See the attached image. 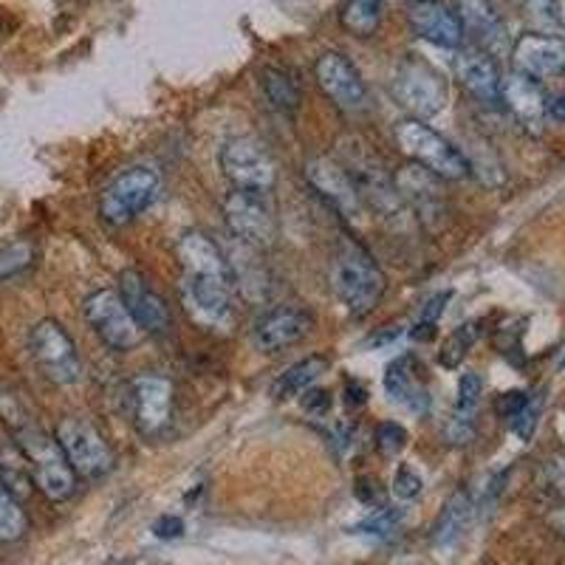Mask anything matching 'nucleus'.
<instances>
[{"mask_svg": "<svg viewBox=\"0 0 565 565\" xmlns=\"http://www.w3.org/2000/svg\"><path fill=\"white\" fill-rule=\"evenodd\" d=\"M402 523V514H396L393 509L380 507L376 512H371L362 523L353 526L356 534H373V537H385V534L396 532V526Z\"/></svg>", "mask_w": 565, "mask_h": 565, "instance_id": "37", "label": "nucleus"}, {"mask_svg": "<svg viewBox=\"0 0 565 565\" xmlns=\"http://www.w3.org/2000/svg\"><path fill=\"white\" fill-rule=\"evenodd\" d=\"M476 501H472V492L469 489H458L456 494H452L450 501H447V507H444V512L438 514V523L436 529H433V540H436L438 548H447L452 546V543H458V540L463 537V532L469 529V523H472V514H476Z\"/></svg>", "mask_w": 565, "mask_h": 565, "instance_id": "26", "label": "nucleus"}, {"mask_svg": "<svg viewBox=\"0 0 565 565\" xmlns=\"http://www.w3.org/2000/svg\"><path fill=\"white\" fill-rule=\"evenodd\" d=\"M548 476H552L554 489L565 494V458H554L552 467H548Z\"/></svg>", "mask_w": 565, "mask_h": 565, "instance_id": "44", "label": "nucleus"}, {"mask_svg": "<svg viewBox=\"0 0 565 565\" xmlns=\"http://www.w3.org/2000/svg\"><path fill=\"white\" fill-rule=\"evenodd\" d=\"M119 297L134 315L136 326L148 334H164L170 328V309L168 302L161 300L150 282L139 275V271L128 269L119 275Z\"/></svg>", "mask_w": 565, "mask_h": 565, "instance_id": "20", "label": "nucleus"}, {"mask_svg": "<svg viewBox=\"0 0 565 565\" xmlns=\"http://www.w3.org/2000/svg\"><path fill=\"white\" fill-rule=\"evenodd\" d=\"M512 68L529 79H552L565 74V38L546 32H526L509 45Z\"/></svg>", "mask_w": 565, "mask_h": 565, "instance_id": "14", "label": "nucleus"}, {"mask_svg": "<svg viewBox=\"0 0 565 565\" xmlns=\"http://www.w3.org/2000/svg\"><path fill=\"white\" fill-rule=\"evenodd\" d=\"M407 3H416V0H407Z\"/></svg>", "mask_w": 565, "mask_h": 565, "instance_id": "47", "label": "nucleus"}, {"mask_svg": "<svg viewBox=\"0 0 565 565\" xmlns=\"http://www.w3.org/2000/svg\"><path fill=\"white\" fill-rule=\"evenodd\" d=\"M483 396V380L476 371H467L458 380V398L452 411L450 424H447V438L450 444H469L476 436V416Z\"/></svg>", "mask_w": 565, "mask_h": 565, "instance_id": "25", "label": "nucleus"}, {"mask_svg": "<svg viewBox=\"0 0 565 565\" xmlns=\"http://www.w3.org/2000/svg\"><path fill=\"white\" fill-rule=\"evenodd\" d=\"M238 282L218 280V277H181V302L186 315L201 328L224 331L232 326V295Z\"/></svg>", "mask_w": 565, "mask_h": 565, "instance_id": "12", "label": "nucleus"}, {"mask_svg": "<svg viewBox=\"0 0 565 565\" xmlns=\"http://www.w3.org/2000/svg\"><path fill=\"white\" fill-rule=\"evenodd\" d=\"M501 105L518 119L526 130H540L548 116L546 90L537 79H529L518 71L501 79Z\"/></svg>", "mask_w": 565, "mask_h": 565, "instance_id": "23", "label": "nucleus"}, {"mask_svg": "<svg viewBox=\"0 0 565 565\" xmlns=\"http://www.w3.org/2000/svg\"><path fill=\"white\" fill-rule=\"evenodd\" d=\"M0 418H3L12 430H20V427L32 424V418L26 416V411L20 405V398L14 396L12 391H3V387H0Z\"/></svg>", "mask_w": 565, "mask_h": 565, "instance_id": "39", "label": "nucleus"}, {"mask_svg": "<svg viewBox=\"0 0 565 565\" xmlns=\"http://www.w3.org/2000/svg\"><path fill=\"white\" fill-rule=\"evenodd\" d=\"M29 532V518L20 498L0 483V543H14Z\"/></svg>", "mask_w": 565, "mask_h": 565, "instance_id": "31", "label": "nucleus"}, {"mask_svg": "<svg viewBox=\"0 0 565 565\" xmlns=\"http://www.w3.org/2000/svg\"><path fill=\"white\" fill-rule=\"evenodd\" d=\"M328 367H331V360L322 356V353H311L306 360L295 362L289 371H282L275 380V385H271V398H275V402H286V398L300 396L302 391H309V387L317 385V380H320L322 373H328Z\"/></svg>", "mask_w": 565, "mask_h": 565, "instance_id": "27", "label": "nucleus"}, {"mask_svg": "<svg viewBox=\"0 0 565 565\" xmlns=\"http://www.w3.org/2000/svg\"><path fill=\"white\" fill-rule=\"evenodd\" d=\"M331 286H334L348 315L365 317L385 297L387 280L385 271L380 269V264L373 260V255L360 241L342 238L334 257V269H331Z\"/></svg>", "mask_w": 565, "mask_h": 565, "instance_id": "1", "label": "nucleus"}, {"mask_svg": "<svg viewBox=\"0 0 565 565\" xmlns=\"http://www.w3.org/2000/svg\"><path fill=\"white\" fill-rule=\"evenodd\" d=\"M478 334H481V322H463V326H458L456 331L444 340L441 353H438V362H441L444 367L456 371V367L463 362V356L469 353V348L476 345Z\"/></svg>", "mask_w": 565, "mask_h": 565, "instance_id": "33", "label": "nucleus"}, {"mask_svg": "<svg viewBox=\"0 0 565 565\" xmlns=\"http://www.w3.org/2000/svg\"><path fill=\"white\" fill-rule=\"evenodd\" d=\"M34 264V246L29 241H14L0 246V282L12 280L20 271H26Z\"/></svg>", "mask_w": 565, "mask_h": 565, "instance_id": "34", "label": "nucleus"}, {"mask_svg": "<svg viewBox=\"0 0 565 565\" xmlns=\"http://www.w3.org/2000/svg\"><path fill=\"white\" fill-rule=\"evenodd\" d=\"M396 141L402 153L411 156L413 164H422L424 170H430L441 181H461L472 173L467 156L424 119L411 116V119L396 122Z\"/></svg>", "mask_w": 565, "mask_h": 565, "instance_id": "3", "label": "nucleus"}, {"mask_svg": "<svg viewBox=\"0 0 565 565\" xmlns=\"http://www.w3.org/2000/svg\"><path fill=\"white\" fill-rule=\"evenodd\" d=\"M512 7L518 9L537 32L554 34L563 26L559 0H512Z\"/></svg>", "mask_w": 565, "mask_h": 565, "instance_id": "32", "label": "nucleus"}, {"mask_svg": "<svg viewBox=\"0 0 565 565\" xmlns=\"http://www.w3.org/2000/svg\"><path fill=\"white\" fill-rule=\"evenodd\" d=\"M452 291H438V295H433L430 300L424 302L422 306V317H418L416 328L411 331L413 340H430L433 334H436V326L438 320H441L444 309H447V302H450Z\"/></svg>", "mask_w": 565, "mask_h": 565, "instance_id": "35", "label": "nucleus"}, {"mask_svg": "<svg viewBox=\"0 0 565 565\" xmlns=\"http://www.w3.org/2000/svg\"><path fill=\"white\" fill-rule=\"evenodd\" d=\"M302 411L309 416H328L331 413V393L322 391V387H309L302 391Z\"/></svg>", "mask_w": 565, "mask_h": 565, "instance_id": "41", "label": "nucleus"}, {"mask_svg": "<svg viewBox=\"0 0 565 565\" xmlns=\"http://www.w3.org/2000/svg\"><path fill=\"white\" fill-rule=\"evenodd\" d=\"M385 393L391 402L407 407L411 413H427L430 407V393H427V376L416 353H402L387 365L385 371Z\"/></svg>", "mask_w": 565, "mask_h": 565, "instance_id": "21", "label": "nucleus"}, {"mask_svg": "<svg viewBox=\"0 0 565 565\" xmlns=\"http://www.w3.org/2000/svg\"><path fill=\"white\" fill-rule=\"evenodd\" d=\"M159 190V170L150 168V164H134V168L122 170L105 186L103 199H99V215L110 226L130 224V221L139 218L141 212L153 204Z\"/></svg>", "mask_w": 565, "mask_h": 565, "instance_id": "4", "label": "nucleus"}, {"mask_svg": "<svg viewBox=\"0 0 565 565\" xmlns=\"http://www.w3.org/2000/svg\"><path fill=\"white\" fill-rule=\"evenodd\" d=\"M85 322L94 328V334L114 351H134L141 342V328L122 302L119 291L99 289L83 300Z\"/></svg>", "mask_w": 565, "mask_h": 565, "instance_id": "8", "label": "nucleus"}, {"mask_svg": "<svg viewBox=\"0 0 565 565\" xmlns=\"http://www.w3.org/2000/svg\"><path fill=\"white\" fill-rule=\"evenodd\" d=\"M29 351L43 376L54 385H77L83 380V360L77 345L57 320H40L29 334Z\"/></svg>", "mask_w": 565, "mask_h": 565, "instance_id": "6", "label": "nucleus"}, {"mask_svg": "<svg viewBox=\"0 0 565 565\" xmlns=\"http://www.w3.org/2000/svg\"><path fill=\"white\" fill-rule=\"evenodd\" d=\"M393 184H396L398 195L407 204L411 215H416L424 226L436 230L441 224L447 204H444V181L438 175H433L430 170H424L422 164H413L411 161V164L398 170Z\"/></svg>", "mask_w": 565, "mask_h": 565, "instance_id": "16", "label": "nucleus"}, {"mask_svg": "<svg viewBox=\"0 0 565 565\" xmlns=\"http://www.w3.org/2000/svg\"><path fill=\"white\" fill-rule=\"evenodd\" d=\"M224 221L241 244L266 249L277 238V221L266 193L235 190L224 199Z\"/></svg>", "mask_w": 565, "mask_h": 565, "instance_id": "10", "label": "nucleus"}, {"mask_svg": "<svg viewBox=\"0 0 565 565\" xmlns=\"http://www.w3.org/2000/svg\"><path fill=\"white\" fill-rule=\"evenodd\" d=\"M0 483L9 492L18 494V498H26L34 483L26 456H23L20 444L12 441V438H0Z\"/></svg>", "mask_w": 565, "mask_h": 565, "instance_id": "28", "label": "nucleus"}, {"mask_svg": "<svg viewBox=\"0 0 565 565\" xmlns=\"http://www.w3.org/2000/svg\"><path fill=\"white\" fill-rule=\"evenodd\" d=\"M548 523H552V529L559 534V537H565V507L548 514Z\"/></svg>", "mask_w": 565, "mask_h": 565, "instance_id": "46", "label": "nucleus"}, {"mask_svg": "<svg viewBox=\"0 0 565 565\" xmlns=\"http://www.w3.org/2000/svg\"><path fill=\"white\" fill-rule=\"evenodd\" d=\"M407 23L416 38L438 45V49H461L463 29L456 9H450L441 0H416L407 9Z\"/></svg>", "mask_w": 565, "mask_h": 565, "instance_id": "19", "label": "nucleus"}, {"mask_svg": "<svg viewBox=\"0 0 565 565\" xmlns=\"http://www.w3.org/2000/svg\"><path fill=\"white\" fill-rule=\"evenodd\" d=\"M526 402H529V393H523V391L503 393L501 402H498V413H501V416L512 424V418L521 413V407L526 405Z\"/></svg>", "mask_w": 565, "mask_h": 565, "instance_id": "43", "label": "nucleus"}, {"mask_svg": "<svg viewBox=\"0 0 565 565\" xmlns=\"http://www.w3.org/2000/svg\"><path fill=\"white\" fill-rule=\"evenodd\" d=\"M175 255H179L181 266H184V275L218 277V280L235 282L232 264L226 260L224 252L218 249V244L210 235H204V232H186V235H181V241L175 244Z\"/></svg>", "mask_w": 565, "mask_h": 565, "instance_id": "24", "label": "nucleus"}, {"mask_svg": "<svg viewBox=\"0 0 565 565\" xmlns=\"http://www.w3.org/2000/svg\"><path fill=\"white\" fill-rule=\"evenodd\" d=\"M54 438L63 447L65 458H68L71 469L77 472V478L99 481V478H105L114 469V450H110V444L105 441L103 433L88 418L65 416L57 424V436Z\"/></svg>", "mask_w": 565, "mask_h": 565, "instance_id": "5", "label": "nucleus"}, {"mask_svg": "<svg viewBox=\"0 0 565 565\" xmlns=\"http://www.w3.org/2000/svg\"><path fill=\"white\" fill-rule=\"evenodd\" d=\"M153 534L159 540H179L184 534V521L173 518V514H161L159 521L153 523Z\"/></svg>", "mask_w": 565, "mask_h": 565, "instance_id": "42", "label": "nucleus"}, {"mask_svg": "<svg viewBox=\"0 0 565 565\" xmlns=\"http://www.w3.org/2000/svg\"><path fill=\"white\" fill-rule=\"evenodd\" d=\"M306 181L345 221H360L367 212L353 173L342 168L340 161L328 159V156H315V159L306 161Z\"/></svg>", "mask_w": 565, "mask_h": 565, "instance_id": "11", "label": "nucleus"}, {"mask_svg": "<svg viewBox=\"0 0 565 565\" xmlns=\"http://www.w3.org/2000/svg\"><path fill=\"white\" fill-rule=\"evenodd\" d=\"M134 424L145 438H156L168 430L173 416V382L159 373H141L134 385Z\"/></svg>", "mask_w": 565, "mask_h": 565, "instance_id": "15", "label": "nucleus"}, {"mask_svg": "<svg viewBox=\"0 0 565 565\" xmlns=\"http://www.w3.org/2000/svg\"><path fill=\"white\" fill-rule=\"evenodd\" d=\"M422 492H424L422 476H418L411 463H402V467L396 469V476H393V498H396L398 503H413L416 498H422Z\"/></svg>", "mask_w": 565, "mask_h": 565, "instance_id": "36", "label": "nucleus"}, {"mask_svg": "<svg viewBox=\"0 0 565 565\" xmlns=\"http://www.w3.org/2000/svg\"><path fill=\"white\" fill-rule=\"evenodd\" d=\"M537 416H540V398L529 396V402L521 407V413L512 418V430L521 436V441H529V438L534 436V427H537Z\"/></svg>", "mask_w": 565, "mask_h": 565, "instance_id": "40", "label": "nucleus"}, {"mask_svg": "<svg viewBox=\"0 0 565 565\" xmlns=\"http://www.w3.org/2000/svg\"><path fill=\"white\" fill-rule=\"evenodd\" d=\"M456 14L461 20L463 40H469L472 49H481V52L492 54V57L507 52V26H503L501 14L494 12L489 0H456Z\"/></svg>", "mask_w": 565, "mask_h": 565, "instance_id": "18", "label": "nucleus"}, {"mask_svg": "<svg viewBox=\"0 0 565 565\" xmlns=\"http://www.w3.org/2000/svg\"><path fill=\"white\" fill-rule=\"evenodd\" d=\"M382 20V0H348L342 9V26L356 38H373Z\"/></svg>", "mask_w": 565, "mask_h": 565, "instance_id": "30", "label": "nucleus"}, {"mask_svg": "<svg viewBox=\"0 0 565 565\" xmlns=\"http://www.w3.org/2000/svg\"><path fill=\"white\" fill-rule=\"evenodd\" d=\"M260 83H264V94L271 108H277L286 116H295L300 110V85H297L291 74L280 68H266L260 74Z\"/></svg>", "mask_w": 565, "mask_h": 565, "instance_id": "29", "label": "nucleus"}, {"mask_svg": "<svg viewBox=\"0 0 565 565\" xmlns=\"http://www.w3.org/2000/svg\"><path fill=\"white\" fill-rule=\"evenodd\" d=\"M315 79L331 103L348 116L367 110V85L360 68L340 52H326L315 63Z\"/></svg>", "mask_w": 565, "mask_h": 565, "instance_id": "13", "label": "nucleus"}, {"mask_svg": "<svg viewBox=\"0 0 565 565\" xmlns=\"http://www.w3.org/2000/svg\"><path fill=\"white\" fill-rule=\"evenodd\" d=\"M221 170L226 179L232 181L235 190H252V193H269L277 181V168L271 156L260 141L249 139V136H238V139L224 141L221 148Z\"/></svg>", "mask_w": 565, "mask_h": 565, "instance_id": "9", "label": "nucleus"}, {"mask_svg": "<svg viewBox=\"0 0 565 565\" xmlns=\"http://www.w3.org/2000/svg\"><path fill=\"white\" fill-rule=\"evenodd\" d=\"M14 441L26 456L29 469H32V481L40 492L54 503L68 501L71 494L77 492V472L71 469L63 447L57 438L43 433L38 424H26L14 430Z\"/></svg>", "mask_w": 565, "mask_h": 565, "instance_id": "2", "label": "nucleus"}, {"mask_svg": "<svg viewBox=\"0 0 565 565\" xmlns=\"http://www.w3.org/2000/svg\"><path fill=\"white\" fill-rule=\"evenodd\" d=\"M393 97L398 99L402 108L411 110L413 119H430V116L441 114L447 105V79L430 63L405 57L393 77Z\"/></svg>", "mask_w": 565, "mask_h": 565, "instance_id": "7", "label": "nucleus"}, {"mask_svg": "<svg viewBox=\"0 0 565 565\" xmlns=\"http://www.w3.org/2000/svg\"><path fill=\"white\" fill-rule=\"evenodd\" d=\"M376 447H380L382 456H398L407 447V430L398 422H382L376 427Z\"/></svg>", "mask_w": 565, "mask_h": 565, "instance_id": "38", "label": "nucleus"}, {"mask_svg": "<svg viewBox=\"0 0 565 565\" xmlns=\"http://www.w3.org/2000/svg\"><path fill=\"white\" fill-rule=\"evenodd\" d=\"M456 74L461 79V85L467 88V94L472 99H478L481 105L489 108H498L501 105V71L494 63L492 54L481 52V49H463L456 60Z\"/></svg>", "mask_w": 565, "mask_h": 565, "instance_id": "22", "label": "nucleus"}, {"mask_svg": "<svg viewBox=\"0 0 565 565\" xmlns=\"http://www.w3.org/2000/svg\"><path fill=\"white\" fill-rule=\"evenodd\" d=\"M315 331V315L300 306H280V309L266 311L260 320L255 322L252 340H255L257 351L277 353L282 348L297 345L300 340Z\"/></svg>", "mask_w": 565, "mask_h": 565, "instance_id": "17", "label": "nucleus"}, {"mask_svg": "<svg viewBox=\"0 0 565 565\" xmlns=\"http://www.w3.org/2000/svg\"><path fill=\"white\" fill-rule=\"evenodd\" d=\"M548 116H552V119H557V122H565V94H559L557 99H552V103H548Z\"/></svg>", "mask_w": 565, "mask_h": 565, "instance_id": "45", "label": "nucleus"}]
</instances>
